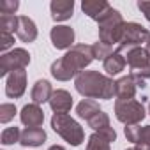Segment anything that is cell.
Here are the masks:
<instances>
[{"mask_svg": "<svg viewBox=\"0 0 150 150\" xmlns=\"http://www.w3.org/2000/svg\"><path fill=\"white\" fill-rule=\"evenodd\" d=\"M94 50L92 44H74L62 58L55 60L50 67L51 76L58 81H69L71 78L78 76L92 64Z\"/></svg>", "mask_w": 150, "mask_h": 150, "instance_id": "6da1fadb", "label": "cell"}, {"mask_svg": "<svg viewBox=\"0 0 150 150\" xmlns=\"http://www.w3.org/2000/svg\"><path fill=\"white\" fill-rule=\"evenodd\" d=\"M78 94L85 99H113L115 96V81L108 74H101L99 71H83L74 80Z\"/></svg>", "mask_w": 150, "mask_h": 150, "instance_id": "7a4b0ae2", "label": "cell"}, {"mask_svg": "<svg viewBox=\"0 0 150 150\" xmlns=\"http://www.w3.org/2000/svg\"><path fill=\"white\" fill-rule=\"evenodd\" d=\"M51 129L64 141H67L71 146H80L85 141V131H83V127L74 120L72 117H69L67 113H64V115L55 113L51 117Z\"/></svg>", "mask_w": 150, "mask_h": 150, "instance_id": "3957f363", "label": "cell"}, {"mask_svg": "<svg viewBox=\"0 0 150 150\" xmlns=\"http://www.w3.org/2000/svg\"><path fill=\"white\" fill-rule=\"evenodd\" d=\"M124 27H125V21H124L120 11L111 7L99 20V41H103L110 46H113V44L118 46L122 34H124Z\"/></svg>", "mask_w": 150, "mask_h": 150, "instance_id": "277c9868", "label": "cell"}, {"mask_svg": "<svg viewBox=\"0 0 150 150\" xmlns=\"http://www.w3.org/2000/svg\"><path fill=\"white\" fill-rule=\"evenodd\" d=\"M113 110H115L117 120L122 122L124 125H138L146 115L145 106L136 99H131V101H118L117 99Z\"/></svg>", "mask_w": 150, "mask_h": 150, "instance_id": "5b68a950", "label": "cell"}, {"mask_svg": "<svg viewBox=\"0 0 150 150\" xmlns=\"http://www.w3.org/2000/svg\"><path fill=\"white\" fill-rule=\"evenodd\" d=\"M148 39H150V32H148L143 25L134 23V21L125 23V27H124V34H122V39H120V42H118V46H117V53L129 51V50H132V48L141 46L143 42L146 44Z\"/></svg>", "mask_w": 150, "mask_h": 150, "instance_id": "8992f818", "label": "cell"}, {"mask_svg": "<svg viewBox=\"0 0 150 150\" xmlns=\"http://www.w3.org/2000/svg\"><path fill=\"white\" fill-rule=\"evenodd\" d=\"M30 64V53L23 48H14L0 57V76H9L14 71H21Z\"/></svg>", "mask_w": 150, "mask_h": 150, "instance_id": "52a82bcc", "label": "cell"}, {"mask_svg": "<svg viewBox=\"0 0 150 150\" xmlns=\"http://www.w3.org/2000/svg\"><path fill=\"white\" fill-rule=\"evenodd\" d=\"M50 39H51V44L57 48V50H71L74 46V39H76V34L74 30L67 25H55L50 32Z\"/></svg>", "mask_w": 150, "mask_h": 150, "instance_id": "ba28073f", "label": "cell"}, {"mask_svg": "<svg viewBox=\"0 0 150 150\" xmlns=\"http://www.w3.org/2000/svg\"><path fill=\"white\" fill-rule=\"evenodd\" d=\"M27 90V71H14L6 78V96L11 99H20Z\"/></svg>", "mask_w": 150, "mask_h": 150, "instance_id": "9c48e42d", "label": "cell"}, {"mask_svg": "<svg viewBox=\"0 0 150 150\" xmlns=\"http://www.w3.org/2000/svg\"><path fill=\"white\" fill-rule=\"evenodd\" d=\"M20 120L25 127H41L44 122V111L39 104H25L20 113Z\"/></svg>", "mask_w": 150, "mask_h": 150, "instance_id": "30bf717a", "label": "cell"}, {"mask_svg": "<svg viewBox=\"0 0 150 150\" xmlns=\"http://www.w3.org/2000/svg\"><path fill=\"white\" fill-rule=\"evenodd\" d=\"M110 9H111V6L106 2V0H83L81 2V11L97 23Z\"/></svg>", "mask_w": 150, "mask_h": 150, "instance_id": "8fae6325", "label": "cell"}, {"mask_svg": "<svg viewBox=\"0 0 150 150\" xmlns=\"http://www.w3.org/2000/svg\"><path fill=\"white\" fill-rule=\"evenodd\" d=\"M50 11L53 21H67L74 13V2L72 0H51Z\"/></svg>", "mask_w": 150, "mask_h": 150, "instance_id": "7c38bea8", "label": "cell"}, {"mask_svg": "<svg viewBox=\"0 0 150 150\" xmlns=\"http://www.w3.org/2000/svg\"><path fill=\"white\" fill-rule=\"evenodd\" d=\"M16 35L21 42H34L37 39V27L34 20H30L28 16H18Z\"/></svg>", "mask_w": 150, "mask_h": 150, "instance_id": "4fadbf2b", "label": "cell"}, {"mask_svg": "<svg viewBox=\"0 0 150 150\" xmlns=\"http://www.w3.org/2000/svg\"><path fill=\"white\" fill-rule=\"evenodd\" d=\"M50 108L55 113H58V115H64V113L71 111V108H72V96L67 90H64V88L55 90L51 99H50Z\"/></svg>", "mask_w": 150, "mask_h": 150, "instance_id": "5bb4252c", "label": "cell"}, {"mask_svg": "<svg viewBox=\"0 0 150 150\" xmlns=\"http://www.w3.org/2000/svg\"><path fill=\"white\" fill-rule=\"evenodd\" d=\"M136 83L131 76H122L115 81V96L118 101H131L136 96Z\"/></svg>", "mask_w": 150, "mask_h": 150, "instance_id": "9a60e30c", "label": "cell"}, {"mask_svg": "<svg viewBox=\"0 0 150 150\" xmlns=\"http://www.w3.org/2000/svg\"><path fill=\"white\" fill-rule=\"evenodd\" d=\"M53 92L55 90H53V87H51V83L48 80H37L35 85L32 87L30 97H32L34 104H42V103H50Z\"/></svg>", "mask_w": 150, "mask_h": 150, "instance_id": "2e32d148", "label": "cell"}, {"mask_svg": "<svg viewBox=\"0 0 150 150\" xmlns=\"http://www.w3.org/2000/svg\"><path fill=\"white\" fill-rule=\"evenodd\" d=\"M46 141V131L41 127H27L21 131L20 143L23 146H41Z\"/></svg>", "mask_w": 150, "mask_h": 150, "instance_id": "e0dca14e", "label": "cell"}, {"mask_svg": "<svg viewBox=\"0 0 150 150\" xmlns=\"http://www.w3.org/2000/svg\"><path fill=\"white\" fill-rule=\"evenodd\" d=\"M125 65H127L125 57H124L122 53H117V51L103 62V67H104V71H106V74H108L110 78H111V76H117V74H120V72L125 69Z\"/></svg>", "mask_w": 150, "mask_h": 150, "instance_id": "ac0fdd59", "label": "cell"}, {"mask_svg": "<svg viewBox=\"0 0 150 150\" xmlns=\"http://www.w3.org/2000/svg\"><path fill=\"white\" fill-rule=\"evenodd\" d=\"M99 111H101V106H99V103L94 101V99H83V101L76 106L78 117H80V118H85L87 122H88L96 113H99Z\"/></svg>", "mask_w": 150, "mask_h": 150, "instance_id": "d6986e66", "label": "cell"}, {"mask_svg": "<svg viewBox=\"0 0 150 150\" xmlns=\"http://www.w3.org/2000/svg\"><path fill=\"white\" fill-rule=\"evenodd\" d=\"M92 50H94V58H96V60H103V62L117 51V50H113V46H110V44H106V42H103V41L94 42V44H92Z\"/></svg>", "mask_w": 150, "mask_h": 150, "instance_id": "ffe728a7", "label": "cell"}, {"mask_svg": "<svg viewBox=\"0 0 150 150\" xmlns=\"http://www.w3.org/2000/svg\"><path fill=\"white\" fill-rule=\"evenodd\" d=\"M88 127H92L94 129V132H99V131H103V129H106V127H110V117H108V113H104L103 110L99 111V113H96L88 122Z\"/></svg>", "mask_w": 150, "mask_h": 150, "instance_id": "44dd1931", "label": "cell"}, {"mask_svg": "<svg viewBox=\"0 0 150 150\" xmlns=\"http://www.w3.org/2000/svg\"><path fill=\"white\" fill-rule=\"evenodd\" d=\"M21 139V131L20 127H7L2 131V136H0V141L2 145H14V143H20Z\"/></svg>", "mask_w": 150, "mask_h": 150, "instance_id": "7402d4cb", "label": "cell"}, {"mask_svg": "<svg viewBox=\"0 0 150 150\" xmlns=\"http://www.w3.org/2000/svg\"><path fill=\"white\" fill-rule=\"evenodd\" d=\"M18 27V16L16 14H0V32L14 34Z\"/></svg>", "mask_w": 150, "mask_h": 150, "instance_id": "603a6c76", "label": "cell"}, {"mask_svg": "<svg viewBox=\"0 0 150 150\" xmlns=\"http://www.w3.org/2000/svg\"><path fill=\"white\" fill-rule=\"evenodd\" d=\"M87 150H111V148H110V141H106L99 132H94L87 141Z\"/></svg>", "mask_w": 150, "mask_h": 150, "instance_id": "cb8c5ba5", "label": "cell"}, {"mask_svg": "<svg viewBox=\"0 0 150 150\" xmlns=\"http://www.w3.org/2000/svg\"><path fill=\"white\" fill-rule=\"evenodd\" d=\"M16 115V106L11 103H4L0 106V122L2 124H9Z\"/></svg>", "mask_w": 150, "mask_h": 150, "instance_id": "d4e9b609", "label": "cell"}, {"mask_svg": "<svg viewBox=\"0 0 150 150\" xmlns=\"http://www.w3.org/2000/svg\"><path fill=\"white\" fill-rule=\"evenodd\" d=\"M134 148L136 150H150V125H145L141 129V136L134 143Z\"/></svg>", "mask_w": 150, "mask_h": 150, "instance_id": "484cf974", "label": "cell"}, {"mask_svg": "<svg viewBox=\"0 0 150 150\" xmlns=\"http://www.w3.org/2000/svg\"><path fill=\"white\" fill-rule=\"evenodd\" d=\"M141 125L138 124V125H125V129H124V134H125V138H127V141H132V143H136L138 139H139V136H141Z\"/></svg>", "mask_w": 150, "mask_h": 150, "instance_id": "4316f807", "label": "cell"}, {"mask_svg": "<svg viewBox=\"0 0 150 150\" xmlns=\"http://www.w3.org/2000/svg\"><path fill=\"white\" fill-rule=\"evenodd\" d=\"M20 7V2L18 0H4L0 4V13L2 14H14Z\"/></svg>", "mask_w": 150, "mask_h": 150, "instance_id": "83f0119b", "label": "cell"}, {"mask_svg": "<svg viewBox=\"0 0 150 150\" xmlns=\"http://www.w3.org/2000/svg\"><path fill=\"white\" fill-rule=\"evenodd\" d=\"M14 44V34H7V32H0V50L6 51Z\"/></svg>", "mask_w": 150, "mask_h": 150, "instance_id": "f1b7e54d", "label": "cell"}, {"mask_svg": "<svg viewBox=\"0 0 150 150\" xmlns=\"http://www.w3.org/2000/svg\"><path fill=\"white\" fill-rule=\"evenodd\" d=\"M99 134H101L106 141H110V143L117 139V132H115V129H113L111 125H110V127H106V129H103V131H99Z\"/></svg>", "mask_w": 150, "mask_h": 150, "instance_id": "f546056e", "label": "cell"}, {"mask_svg": "<svg viewBox=\"0 0 150 150\" xmlns=\"http://www.w3.org/2000/svg\"><path fill=\"white\" fill-rule=\"evenodd\" d=\"M138 9L145 14V18L150 21V2H138Z\"/></svg>", "mask_w": 150, "mask_h": 150, "instance_id": "4dcf8cb0", "label": "cell"}, {"mask_svg": "<svg viewBox=\"0 0 150 150\" xmlns=\"http://www.w3.org/2000/svg\"><path fill=\"white\" fill-rule=\"evenodd\" d=\"M48 150H65L64 146H60V145H53V146H50Z\"/></svg>", "mask_w": 150, "mask_h": 150, "instance_id": "1f68e13d", "label": "cell"}, {"mask_svg": "<svg viewBox=\"0 0 150 150\" xmlns=\"http://www.w3.org/2000/svg\"><path fill=\"white\" fill-rule=\"evenodd\" d=\"M145 50H146V53H148V57H150V39L146 41V46H145Z\"/></svg>", "mask_w": 150, "mask_h": 150, "instance_id": "d6a6232c", "label": "cell"}, {"mask_svg": "<svg viewBox=\"0 0 150 150\" xmlns=\"http://www.w3.org/2000/svg\"><path fill=\"white\" fill-rule=\"evenodd\" d=\"M127 150H136V148H127Z\"/></svg>", "mask_w": 150, "mask_h": 150, "instance_id": "836d02e7", "label": "cell"}, {"mask_svg": "<svg viewBox=\"0 0 150 150\" xmlns=\"http://www.w3.org/2000/svg\"><path fill=\"white\" fill-rule=\"evenodd\" d=\"M148 113H150V104H148Z\"/></svg>", "mask_w": 150, "mask_h": 150, "instance_id": "e575fe53", "label": "cell"}]
</instances>
